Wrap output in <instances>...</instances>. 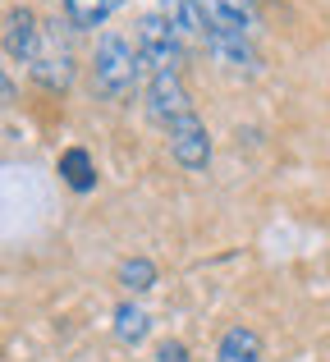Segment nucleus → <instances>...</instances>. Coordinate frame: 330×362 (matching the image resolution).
Wrapping results in <instances>:
<instances>
[{"mask_svg": "<svg viewBox=\"0 0 330 362\" xmlns=\"http://www.w3.org/2000/svg\"><path fill=\"white\" fill-rule=\"evenodd\" d=\"M42 28H37V14L33 9H9V18H5V51H9V60H23V64H33L37 60V51H42Z\"/></svg>", "mask_w": 330, "mask_h": 362, "instance_id": "nucleus-6", "label": "nucleus"}, {"mask_svg": "<svg viewBox=\"0 0 330 362\" xmlns=\"http://www.w3.org/2000/svg\"><path fill=\"white\" fill-rule=\"evenodd\" d=\"M60 175L73 193H92V188H97V170H92V156L83 147H69L60 156Z\"/></svg>", "mask_w": 330, "mask_h": 362, "instance_id": "nucleus-12", "label": "nucleus"}, {"mask_svg": "<svg viewBox=\"0 0 330 362\" xmlns=\"http://www.w3.org/2000/svg\"><path fill=\"white\" fill-rule=\"evenodd\" d=\"M206 55L234 74H257V64H261L257 51L248 46V37H234V33H211L206 37Z\"/></svg>", "mask_w": 330, "mask_h": 362, "instance_id": "nucleus-8", "label": "nucleus"}, {"mask_svg": "<svg viewBox=\"0 0 330 362\" xmlns=\"http://www.w3.org/2000/svg\"><path fill=\"white\" fill-rule=\"evenodd\" d=\"M143 55H138V42H129L124 33H106L97 42V60H92V88L106 101H124L134 97L138 78H143Z\"/></svg>", "mask_w": 330, "mask_h": 362, "instance_id": "nucleus-1", "label": "nucleus"}, {"mask_svg": "<svg viewBox=\"0 0 330 362\" xmlns=\"http://www.w3.org/2000/svg\"><path fill=\"white\" fill-rule=\"evenodd\" d=\"M216 358H220V362H261V339H257V330H248V326L225 330Z\"/></svg>", "mask_w": 330, "mask_h": 362, "instance_id": "nucleus-11", "label": "nucleus"}, {"mask_svg": "<svg viewBox=\"0 0 330 362\" xmlns=\"http://www.w3.org/2000/svg\"><path fill=\"white\" fill-rule=\"evenodd\" d=\"M147 110L156 124H179L184 115H193V97H188L179 74H152L147 83Z\"/></svg>", "mask_w": 330, "mask_h": 362, "instance_id": "nucleus-3", "label": "nucleus"}, {"mask_svg": "<svg viewBox=\"0 0 330 362\" xmlns=\"http://www.w3.org/2000/svg\"><path fill=\"white\" fill-rule=\"evenodd\" d=\"M206 18H211V33H234V37H248L261 28L252 0H202Z\"/></svg>", "mask_w": 330, "mask_h": 362, "instance_id": "nucleus-7", "label": "nucleus"}, {"mask_svg": "<svg viewBox=\"0 0 330 362\" xmlns=\"http://www.w3.org/2000/svg\"><path fill=\"white\" fill-rule=\"evenodd\" d=\"M138 55H143L147 74H179L184 64V46H179V28L170 23L165 14H143L134 28Z\"/></svg>", "mask_w": 330, "mask_h": 362, "instance_id": "nucleus-2", "label": "nucleus"}, {"mask_svg": "<svg viewBox=\"0 0 330 362\" xmlns=\"http://www.w3.org/2000/svg\"><path fill=\"white\" fill-rule=\"evenodd\" d=\"M147 330H152V317H147L138 303H119V308H115V335H119V344H143Z\"/></svg>", "mask_w": 330, "mask_h": 362, "instance_id": "nucleus-13", "label": "nucleus"}, {"mask_svg": "<svg viewBox=\"0 0 330 362\" xmlns=\"http://www.w3.org/2000/svg\"><path fill=\"white\" fill-rule=\"evenodd\" d=\"M161 14L179 28V37H211V18H206L202 0H161Z\"/></svg>", "mask_w": 330, "mask_h": 362, "instance_id": "nucleus-9", "label": "nucleus"}, {"mask_svg": "<svg viewBox=\"0 0 330 362\" xmlns=\"http://www.w3.org/2000/svg\"><path fill=\"white\" fill-rule=\"evenodd\" d=\"M119 5H124V0H64V18H69V28L88 33V28H101V23H106Z\"/></svg>", "mask_w": 330, "mask_h": 362, "instance_id": "nucleus-10", "label": "nucleus"}, {"mask_svg": "<svg viewBox=\"0 0 330 362\" xmlns=\"http://www.w3.org/2000/svg\"><path fill=\"white\" fill-rule=\"evenodd\" d=\"M170 156L184 170H206L211 160V133L197 115H184L179 124H170Z\"/></svg>", "mask_w": 330, "mask_h": 362, "instance_id": "nucleus-4", "label": "nucleus"}, {"mask_svg": "<svg viewBox=\"0 0 330 362\" xmlns=\"http://www.w3.org/2000/svg\"><path fill=\"white\" fill-rule=\"evenodd\" d=\"M33 69V78L42 83L46 92H64L73 83V55H69V46L60 42V33H46L42 37V51H37V60L28 64Z\"/></svg>", "mask_w": 330, "mask_h": 362, "instance_id": "nucleus-5", "label": "nucleus"}, {"mask_svg": "<svg viewBox=\"0 0 330 362\" xmlns=\"http://www.w3.org/2000/svg\"><path fill=\"white\" fill-rule=\"evenodd\" d=\"M161 362H188V349L184 344H161V354H156Z\"/></svg>", "mask_w": 330, "mask_h": 362, "instance_id": "nucleus-15", "label": "nucleus"}, {"mask_svg": "<svg viewBox=\"0 0 330 362\" xmlns=\"http://www.w3.org/2000/svg\"><path fill=\"white\" fill-rule=\"evenodd\" d=\"M119 284H124L129 293H147L156 284V266L147 262V257H129V262L119 266Z\"/></svg>", "mask_w": 330, "mask_h": 362, "instance_id": "nucleus-14", "label": "nucleus"}]
</instances>
